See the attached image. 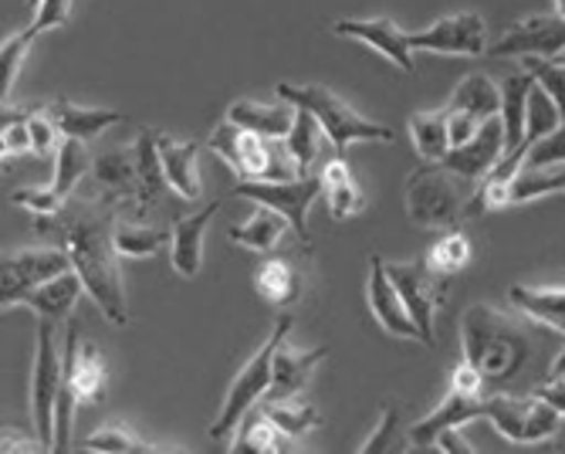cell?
<instances>
[{"label":"cell","instance_id":"obj_1","mask_svg":"<svg viewBox=\"0 0 565 454\" xmlns=\"http://www.w3.org/2000/svg\"><path fill=\"white\" fill-rule=\"evenodd\" d=\"M119 204L106 193L78 197L72 193L68 204L58 214L34 218V231L58 237L62 247L72 255L75 272L85 282V292L102 309L113 326H129V302L119 268V247H116V224Z\"/></svg>","mask_w":565,"mask_h":454},{"label":"cell","instance_id":"obj_2","mask_svg":"<svg viewBox=\"0 0 565 454\" xmlns=\"http://www.w3.org/2000/svg\"><path fill=\"white\" fill-rule=\"evenodd\" d=\"M460 349L465 360L481 370L488 390H501L529 363L532 336L522 323L498 313L488 302H478L460 319Z\"/></svg>","mask_w":565,"mask_h":454},{"label":"cell","instance_id":"obj_3","mask_svg":"<svg viewBox=\"0 0 565 454\" xmlns=\"http://www.w3.org/2000/svg\"><path fill=\"white\" fill-rule=\"evenodd\" d=\"M475 187L478 183L447 170L444 163H427L409 173L406 180V214L417 228H427V231L457 228L465 221Z\"/></svg>","mask_w":565,"mask_h":454},{"label":"cell","instance_id":"obj_4","mask_svg":"<svg viewBox=\"0 0 565 454\" xmlns=\"http://www.w3.org/2000/svg\"><path fill=\"white\" fill-rule=\"evenodd\" d=\"M278 98L291 103L295 109H308L326 139L335 146V154L345 157L349 142H393V129L383 126V123H373V119H363L359 113H352L339 95H332L329 88L322 85H295V82H281L278 85Z\"/></svg>","mask_w":565,"mask_h":454},{"label":"cell","instance_id":"obj_5","mask_svg":"<svg viewBox=\"0 0 565 454\" xmlns=\"http://www.w3.org/2000/svg\"><path fill=\"white\" fill-rule=\"evenodd\" d=\"M288 332H291V316H281V319L275 323V329L268 332V339L262 342V349L254 352V357L241 367V373L234 377V383H231V390H227V397H224L221 414H217L214 424H211V437H214V441L234 434V431L241 427V421L268 397L271 373H275V352H278V346L288 339Z\"/></svg>","mask_w":565,"mask_h":454},{"label":"cell","instance_id":"obj_6","mask_svg":"<svg viewBox=\"0 0 565 454\" xmlns=\"http://www.w3.org/2000/svg\"><path fill=\"white\" fill-rule=\"evenodd\" d=\"M326 193L322 177H295V180H237L231 187V197H247L254 204L278 211L288 224L291 234L308 247L312 244V231H308V211H312L316 200Z\"/></svg>","mask_w":565,"mask_h":454},{"label":"cell","instance_id":"obj_7","mask_svg":"<svg viewBox=\"0 0 565 454\" xmlns=\"http://www.w3.org/2000/svg\"><path fill=\"white\" fill-rule=\"evenodd\" d=\"M481 421H491L498 434H504L511 444H542L562 427V414L539 393L532 397H508L501 390L484 393Z\"/></svg>","mask_w":565,"mask_h":454},{"label":"cell","instance_id":"obj_8","mask_svg":"<svg viewBox=\"0 0 565 454\" xmlns=\"http://www.w3.org/2000/svg\"><path fill=\"white\" fill-rule=\"evenodd\" d=\"M65 387V352L55 339V323H38V349H34V370H31V418L34 431L51 451L55 444V403Z\"/></svg>","mask_w":565,"mask_h":454},{"label":"cell","instance_id":"obj_9","mask_svg":"<svg viewBox=\"0 0 565 454\" xmlns=\"http://www.w3.org/2000/svg\"><path fill=\"white\" fill-rule=\"evenodd\" d=\"M386 272L390 278L396 282L403 302L414 323L420 326L424 332V346H434V329H437V309L444 306V288H447V278L430 272L424 262H403V265H393L386 262Z\"/></svg>","mask_w":565,"mask_h":454},{"label":"cell","instance_id":"obj_10","mask_svg":"<svg viewBox=\"0 0 565 454\" xmlns=\"http://www.w3.org/2000/svg\"><path fill=\"white\" fill-rule=\"evenodd\" d=\"M207 146L237 173V180H268L271 177L275 139H265L258 133H250V129L224 119L214 129Z\"/></svg>","mask_w":565,"mask_h":454},{"label":"cell","instance_id":"obj_11","mask_svg":"<svg viewBox=\"0 0 565 454\" xmlns=\"http://www.w3.org/2000/svg\"><path fill=\"white\" fill-rule=\"evenodd\" d=\"M414 52H434V55H468L478 59L488 52V24L481 14H450L434 21L424 31L409 34Z\"/></svg>","mask_w":565,"mask_h":454},{"label":"cell","instance_id":"obj_12","mask_svg":"<svg viewBox=\"0 0 565 454\" xmlns=\"http://www.w3.org/2000/svg\"><path fill=\"white\" fill-rule=\"evenodd\" d=\"M72 255L65 247H24L14 251L11 258H4V295H0V306L14 309L21 306V295L31 292L34 285L72 272Z\"/></svg>","mask_w":565,"mask_h":454},{"label":"cell","instance_id":"obj_13","mask_svg":"<svg viewBox=\"0 0 565 454\" xmlns=\"http://www.w3.org/2000/svg\"><path fill=\"white\" fill-rule=\"evenodd\" d=\"M65 383L75 390L78 403H98L106 397V383H109V360L102 352L98 342L82 339L78 323L68 319L65 326Z\"/></svg>","mask_w":565,"mask_h":454},{"label":"cell","instance_id":"obj_14","mask_svg":"<svg viewBox=\"0 0 565 454\" xmlns=\"http://www.w3.org/2000/svg\"><path fill=\"white\" fill-rule=\"evenodd\" d=\"M488 52L494 59H558L565 52V18H525L515 28H508Z\"/></svg>","mask_w":565,"mask_h":454},{"label":"cell","instance_id":"obj_15","mask_svg":"<svg viewBox=\"0 0 565 454\" xmlns=\"http://www.w3.org/2000/svg\"><path fill=\"white\" fill-rule=\"evenodd\" d=\"M332 34L349 38V41H363L370 44L376 55L390 59L399 72L414 75L417 62H414V47H409V34L399 31L393 21L386 18H342L332 24Z\"/></svg>","mask_w":565,"mask_h":454},{"label":"cell","instance_id":"obj_16","mask_svg":"<svg viewBox=\"0 0 565 454\" xmlns=\"http://www.w3.org/2000/svg\"><path fill=\"white\" fill-rule=\"evenodd\" d=\"M366 295H370V309L376 316V323L396 336V339H414V342H424V332L420 326L414 323V316H409L406 302L396 288V282L390 278L386 272V262L380 255L370 258V282H366Z\"/></svg>","mask_w":565,"mask_h":454},{"label":"cell","instance_id":"obj_17","mask_svg":"<svg viewBox=\"0 0 565 454\" xmlns=\"http://www.w3.org/2000/svg\"><path fill=\"white\" fill-rule=\"evenodd\" d=\"M504 149H508L504 146V123H501V113H498V116L481 123L475 139H468L465 146H454L447 154V160H444V167L460 173L471 183H481L498 167V160L504 157Z\"/></svg>","mask_w":565,"mask_h":454},{"label":"cell","instance_id":"obj_18","mask_svg":"<svg viewBox=\"0 0 565 454\" xmlns=\"http://www.w3.org/2000/svg\"><path fill=\"white\" fill-rule=\"evenodd\" d=\"M484 411V393H465V390H447V397L440 400V408H434L424 421H417L406 431V441L414 447H434V441L447 431V427H465L471 421H481Z\"/></svg>","mask_w":565,"mask_h":454},{"label":"cell","instance_id":"obj_19","mask_svg":"<svg viewBox=\"0 0 565 454\" xmlns=\"http://www.w3.org/2000/svg\"><path fill=\"white\" fill-rule=\"evenodd\" d=\"M92 177L98 183V193L113 197L119 211L129 214L132 221L139 218V173H136V154L132 149H109L92 160Z\"/></svg>","mask_w":565,"mask_h":454},{"label":"cell","instance_id":"obj_20","mask_svg":"<svg viewBox=\"0 0 565 454\" xmlns=\"http://www.w3.org/2000/svg\"><path fill=\"white\" fill-rule=\"evenodd\" d=\"M221 211V200L214 204L200 208L186 218H180L170 231V262H173V272L183 275V278H196L200 268H203V241H207V228L214 221V214Z\"/></svg>","mask_w":565,"mask_h":454},{"label":"cell","instance_id":"obj_21","mask_svg":"<svg viewBox=\"0 0 565 454\" xmlns=\"http://www.w3.org/2000/svg\"><path fill=\"white\" fill-rule=\"evenodd\" d=\"M329 360V349L326 346H316V349H305V352H291L285 342L278 346L275 352V373H271V387H268V397L265 403H281V400H295L312 373L319 370V363Z\"/></svg>","mask_w":565,"mask_h":454},{"label":"cell","instance_id":"obj_22","mask_svg":"<svg viewBox=\"0 0 565 454\" xmlns=\"http://www.w3.org/2000/svg\"><path fill=\"white\" fill-rule=\"evenodd\" d=\"M82 292H85V282H82V275L72 268V272H65V275H55V278H47V282L34 285L31 292H24V295H21V306L34 309V313H38L41 319H47V323H62V319L72 316V309H75V302L82 298Z\"/></svg>","mask_w":565,"mask_h":454},{"label":"cell","instance_id":"obj_23","mask_svg":"<svg viewBox=\"0 0 565 454\" xmlns=\"http://www.w3.org/2000/svg\"><path fill=\"white\" fill-rule=\"evenodd\" d=\"M132 154H136V173H139V197H136L139 218L136 221H142V214L149 208H157L160 197L170 187L167 170H163V157H160V133L142 129L132 142Z\"/></svg>","mask_w":565,"mask_h":454},{"label":"cell","instance_id":"obj_24","mask_svg":"<svg viewBox=\"0 0 565 454\" xmlns=\"http://www.w3.org/2000/svg\"><path fill=\"white\" fill-rule=\"evenodd\" d=\"M160 157H163L170 190H177L183 200H200V193H203V183H200V142L160 133Z\"/></svg>","mask_w":565,"mask_h":454},{"label":"cell","instance_id":"obj_25","mask_svg":"<svg viewBox=\"0 0 565 454\" xmlns=\"http://www.w3.org/2000/svg\"><path fill=\"white\" fill-rule=\"evenodd\" d=\"M508 302L525 319L565 336V288H535V285H511Z\"/></svg>","mask_w":565,"mask_h":454},{"label":"cell","instance_id":"obj_26","mask_svg":"<svg viewBox=\"0 0 565 454\" xmlns=\"http://www.w3.org/2000/svg\"><path fill=\"white\" fill-rule=\"evenodd\" d=\"M44 106H47L51 116H55V123H58L65 139L92 142V139H98L102 133H106L109 126L122 123V116L113 113V109H85V106L68 103V98H55V103H44Z\"/></svg>","mask_w":565,"mask_h":454},{"label":"cell","instance_id":"obj_27","mask_svg":"<svg viewBox=\"0 0 565 454\" xmlns=\"http://www.w3.org/2000/svg\"><path fill=\"white\" fill-rule=\"evenodd\" d=\"M295 116H298V109L291 103H285V98L278 106H262V103H247V98H241V103H234L227 109L231 123L258 133L265 139H285L295 126Z\"/></svg>","mask_w":565,"mask_h":454},{"label":"cell","instance_id":"obj_28","mask_svg":"<svg viewBox=\"0 0 565 454\" xmlns=\"http://www.w3.org/2000/svg\"><path fill=\"white\" fill-rule=\"evenodd\" d=\"M535 78L529 72L511 75L501 85V123H504V154H515L525 139V119H529V92Z\"/></svg>","mask_w":565,"mask_h":454},{"label":"cell","instance_id":"obj_29","mask_svg":"<svg viewBox=\"0 0 565 454\" xmlns=\"http://www.w3.org/2000/svg\"><path fill=\"white\" fill-rule=\"evenodd\" d=\"M288 231H291V224L278 211L258 204V211H254L244 224H234L227 231V237L234 244H241V247H250V251H262V255H268V251H275L285 241Z\"/></svg>","mask_w":565,"mask_h":454},{"label":"cell","instance_id":"obj_30","mask_svg":"<svg viewBox=\"0 0 565 454\" xmlns=\"http://www.w3.org/2000/svg\"><path fill=\"white\" fill-rule=\"evenodd\" d=\"M301 285H305L301 272L288 258H268V262H262L258 272H254V288H258V295L265 302H271V306H291V302H298Z\"/></svg>","mask_w":565,"mask_h":454},{"label":"cell","instance_id":"obj_31","mask_svg":"<svg viewBox=\"0 0 565 454\" xmlns=\"http://www.w3.org/2000/svg\"><path fill=\"white\" fill-rule=\"evenodd\" d=\"M409 139L424 163H444L450 154V129H447V109L440 113H414L409 116Z\"/></svg>","mask_w":565,"mask_h":454},{"label":"cell","instance_id":"obj_32","mask_svg":"<svg viewBox=\"0 0 565 454\" xmlns=\"http://www.w3.org/2000/svg\"><path fill=\"white\" fill-rule=\"evenodd\" d=\"M447 109H465L484 123L501 113V85H494L488 75H468L447 98Z\"/></svg>","mask_w":565,"mask_h":454},{"label":"cell","instance_id":"obj_33","mask_svg":"<svg viewBox=\"0 0 565 454\" xmlns=\"http://www.w3.org/2000/svg\"><path fill=\"white\" fill-rule=\"evenodd\" d=\"M565 123V116H562V109L555 106V98L535 82L532 85V92H529V119H525V139H522V154H529V149L539 142V139H545L548 133H555L558 126Z\"/></svg>","mask_w":565,"mask_h":454},{"label":"cell","instance_id":"obj_34","mask_svg":"<svg viewBox=\"0 0 565 454\" xmlns=\"http://www.w3.org/2000/svg\"><path fill=\"white\" fill-rule=\"evenodd\" d=\"M424 265H427L430 272L444 275V278H450V275L460 272V268H468V265H471V241H468V234H465V231H457V228H450L444 237H437V241L430 244V251L424 255Z\"/></svg>","mask_w":565,"mask_h":454},{"label":"cell","instance_id":"obj_35","mask_svg":"<svg viewBox=\"0 0 565 454\" xmlns=\"http://www.w3.org/2000/svg\"><path fill=\"white\" fill-rule=\"evenodd\" d=\"M170 244V234L149 228L146 221H119L116 224V247L126 258H152Z\"/></svg>","mask_w":565,"mask_h":454},{"label":"cell","instance_id":"obj_36","mask_svg":"<svg viewBox=\"0 0 565 454\" xmlns=\"http://www.w3.org/2000/svg\"><path fill=\"white\" fill-rule=\"evenodd\" d=\"M92 173V160L85 154L82 139H65L55 154V177H51V187H55L65 200L78 190V183Z\"/></svg>","mask_w":565,"mask_h":454},{"label":"cell","instance_id":"obj_37","mask_svg":"<svg viewBox=\"0 0 565 454\" xmlns=\"http://www.w3.org/2000/svg\"><path fill=\"white\" fill-rule=\"evenodd\" d=\"M319 136H326L319 119L308 109H298L295 126L285 136V146H288V154H291V160L298 163L301 173H308V170H312V163L319 160Z\"/></svg>","mask_w":565,"mask_h":454},{"label":"cell","instance_id":"obj_38","mask_svg":"<svg viewBox=\"0 0 565 454\" xmlns=\"http://www.w3.org/2000/svg\"><path fill=\"white\" fill-rule=\"evenodd\" d=\"M241 434L231 441V451H278L281 444H285V437L288 434H281L278 431V424L265 414V411H258L254 408L244 421H241V427H237Z\"/></svg>","mask_w":565,"mask_h":454},{"label":"cell","instance_id":"obj_39","mask_svg":"<svg viewBox=\"0 0 565 454\" xmlns=\"http://www.w3.org/2000/svg\"><path fill=\"white\" fill-rule=\"evenodd\" d=\"M548 193H565V163L545 170H522L511 180V204H532V200Z\"/></svg>","mask_w":565,"mask_h":454},{"label":"cell","instance_id":"obj_40","mask_svg":"<svg viewBox=\"0 0 565 454\" xmlns=\"http://www.w3.org/2000/svg\"><path fill=\"white\" fill-rule=\"evenodd\" d=\"M265 414L278 424L281 434L288 437H301L308 431H316L322 424L319 411L312 403H291V400H281V403H265Z\"/></svg>","mask_w":565,"mask_h":454},{"label":"cell","instance_id":"obj_41","mask_svg":"<svg viewBox=\"0 0 565 454\" xmlns=\"http://www.w3.org/2000/svg\"><path fill=\"white\" fill-rule=\"evenodd\" d=\"M82 447H88V451H116V454H126V451H167L163 444L142 441L126 424H106V427H98L95 434H88L82 441Z\"/></svg>","mask_w":565,"mask_h":454},{"label":"cell","instance_id":"obj_42","mask_svg":"<svg viewBox=\"0 0 565 454\" xmlns=\"http://www.w3.org/2000/svg\"><path fill=\"white\" fill-rule=\"evenodd\" d=\"M31 41H34L31 28L4 38V52H0V75H4V82H0V95H4V103H8L11 92H14V82L21 75V65H24V59L31 52Z\"/></svg>","mask_w":565,"mask_h":454},{"label":"cell","instance_id":"obj_43","mask_svg":"<svg viewBox=\"0 0 565 454\" xmlns=\"http://www.w3.org/2000/svg\"><path fill=\"white\" fill-rule=\"evenodd\" d=\"M28 129H31V149H34V157H55L58 154V146L65 142L55 116L47 113V106H38L28 119Z\"/></svg>","mask_w":565,"mask_h":454},{"label":"cell","instance_id":"obj_44","mask_svg":"<svg viewBox=\"0 0 565 454\" xmlns=\"http://www.w3.org/2000/svg\"><path fill=\"white\" fill-rule=\"evenodd\" d=\"M522 62H525V72L555 98V106L565 116V65L555 59H522Z\"/></svg>","mask_w":565,"mask_h":454},{"label":"cell","instance_id":"obj_45","mask_svg":"<svg viewBox=\"0 0 565 454\" xmlns=\"http://www.w3.org/2000/svg\"><path fill=\"white\" fill-rule=\"evenodd\" d=\"M11 204H18V208L31 211L34 218H41V214H58L68 200L55 187H24V190L11 193Z\"/></svg>","mask_w":565,"mask_h":454},{"label":"cell","instance_id":"obj_46","mask_svg":"<svg viewBox=\"0 0 565 454\" xmlns=\"http://www.w3.org/2000/svg\"><path fill=\"white\" fill-rule=\"evenodd\" d=\"M562 163H565V123L529 149L522 170H545V167H562Z\"/></svg>","mask_w":565,"mask_h":454},{"label":"cell","instance_id":"obj_47","mask_svg":"<svg viewBox=\"0 0 565 454\" xmlns=\"http://www.w3.org/2000/svg\"><path fill=\"white\" fill-rule=\"evenodd\" d=\"M322 197L329 200V214H332V221H345V218H352V214H359V211L366 208V197H363V190H359L355 180L339 183V187H329Z\"/></svg>","mask_w":565,"mask_h":454},{"label":"cell","instance_id":"obj_48","mask_svg":"<svg viewBox=\"0 0 565 454\" xmlns=\"http://www.w3.org/2000/svg\"><path fill=\"white\" fill-rule=\"evenodd\" d=\"M72 14V0H41L38 4V14L31 21V34H44V31H55L68 21Z\"/></svg>","mask_w":565,"mask_h":454},{"label":"cell","instance_id":"obj_49","mask_svg":"<svg viewBox=\"0 0 565 454\" xmlns=\"http://www.w3.org/2000/svg\"><path fill=\"white\" fill-rule=\"evenodd\" d=\"M0 149H4V160H14L21 154H34L28 119L24 123H11V126H0Z\"/></svg>","mask_w":565,"mask_h":454},{"label":"cell","instance_id":"obj_50","mask_svg":"<svg viewBox=\"0 0 565 454\" xmlns=\"http://www.w3.org/2000/svg\"><path fill=\"white\" fill-rule=\"evenodd\" d=\"M447 129H450V149H454V146H465L468 139H475V133L481 129V119L465 109H447Z\"/></svg>","mask_w":565,"mask_h":454},{"label":"cell","instance_id":"obj_51","mask_svg":"<svg viewBox=\"0 0 565 454\" xmlns=\"http://www.w3.org/2000/svg\"><path fill=\"white\" fill-rule=\"evenodd\" d=\"M396 424H399V408H396V403H386L383 414H380V424H376L373 437L363 444V451H366V454H373V451H383V447L390 444V437H393Z\"/></svg>","mask_w":565,"mask_h":454},{"label":"cell","instance_id":"obj_52","mask_svg":"<svg viewBox=\"0 0 565 454\" xmlns=\"http://www.w3.org/2000/svg\"><path fill=\"white\" fill-rule=\"evenodd\" d=\"M434 447H440V451H454V454H475V444L460 434V427H447L437 441H434Z\"/></svg>","mask_w":565,"mask_h":454},{"label":"cell","instance_id":"obj_53","mask_svg":"<svg viewBox=\"0 0 565 454\" xmlns=\"http://www.w3.org/2000/svg\"><path fill=\"white\" fill-rule=\"evenodd\" d=\"M0 447H4V454H18V451H47L41 437H21L14 431H4V441H0Z\"/></svg>","mask_w":565,"mask_h":454},{"label":"cell","instance_id":"obj_54","mask_svg":"<svg viewBox=\"0 0 565 454\" xmlns=\"http://www.w3.org/2000/svg\"><path fill=\"white\" fill-rule=\"evenodd\" d=\"M535 393H539L542 400H548L552 408L565 418V383H562V380H548V383H542Z\"/></svg>","mask_w":565,"mask_h":454},{"label":"cell","instance_id":"obj_55","mask_svg":"<svg viewBox=\"0 0 565 454\" xmlns=\"http://www.w3.org/2000/svg\"><path fill=\"white\" fill-rule=\"evenodd\" d=\"M548 380H565V346H562V352H558V357L552 360Z\"/></svg>","mask_w":565,"mask_h":454},{"label":"cell","instance_id":"obj_56","mask_svg":"<svg viewBox=\"0 0 565 454\" xmlns=\"http://www.w3.org/2000/svg\"><path fill=\"white\" fill-rule=\"evenodd\" d=\"M552 4H555V14L565 18V0H552Z\"/></svg>","mask_w":565,"mask_h":454},{"label":"cell","instance_id":"obj_57","mask_svg":"<svg viewBox=\"0 0 565 454\" xmlns=\"http://www.w3.org/2000/svg\"><path fill=\"white\" fill-rule=\"evenodd\" d=\"M34 4H41V0H28V8H34Z\"/></svg>","mask_w":565,"mask_h":454},{"label":"cell","instance_id":"obj_58","mask_svg":"<svg viewBox=\"0 0 565 454\" xmlns=\"http://www.w3.org/2000/svg\"><path fill=\"white\" fill-rule=\"evenodd\" d=\"M562 383H565V380H562Z\"/></svg>","mask_w":565,"mask_h":454}]
</instances>
